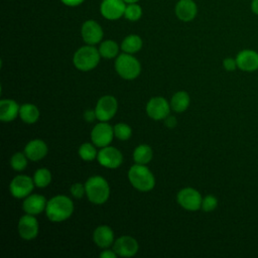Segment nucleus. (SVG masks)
Segmentation results:
<instances>
[{"mask_svg":"<svg viewBox=\"0 0 258 258\" xmlns=\"http://www.w3.org/2000/svg\"><path fill=\"white\" fill-rule=\"evenodd\" d=\"M74 213V203L63 195L51 198L45 208V214L51 222H62L68 220Z\"/></svg>","mask_w":258,"mask_h":258,"instance_id":"1","label":"nucleus"},{"mask_svg":"<svg viewBox=\"0 0 258 258\" xmlns=\"http://www.w3.org/2000/svg\"><path fill=\"white\" fill-rule=\"evenodd\" d=\"M86 196L95 205L106 203L110 197V186L108 181L101 175L89 177L85 183Z\"/></svg>","mask_w":258,"mask_h":258,"instance_id":"2","label":"nucleus"},{"mask_svg":"<svg viewBox=\"0 0 258 258\" xmlns=\"http://www.w3.org/2000/svg\"><path fill=\"white\" fill-rule=\"evenodd\" d=\"M128 179L132 186L140 191H149L155 185V177L146 164L132 165L128 171Z\"/></svg>","mask_w":258,"mask_h":258,"instance_id":"3","label":"nucleus"},{"mask_svg":"<svg viewBox=\"0 0 258 258\" xmlns=\"http://www.w3.org/2000/svg\"><path fill=\"white\" fill-rule=\"evenodd\" d=\"M101 58L99 49L95 46L88 44L80 47L73 56L75 67L82 72H88L95 69Z\"/></svg>","mask_w":258,"mask_h":258,"instance_id":"4","label":"nucleus"},{"mask_svg":"<svg viewBox=\"0 0 258 258\" xmlns=\"http://www.w3.org/2000/svg\"><path fill=\"white\" fill-rule=\"evenodd\" d=\"M115 70L124 80H134L141 72L139 60L132 54L124 52L117 56L115 60Z\"/></svg>","mask_w":258,"mask_h":258,"instance_id":"5","label":"nucleus"},{"mask_svg":"<svg viewBox=\"0 0 258 258\" xmlns=\"http://www.w3.org/2000/svg\"><path fill=\"white\" fill-rule=\"evenodd\" d=\"M178 205L186 211L196 212L202 208L203 198L201 194L194 187H184L180 189L176 196Z\"/></svg>","mask_w":258,"mask_h":258,"instance_id":"6","label":"nucleus"},{"mask_svg":"<svg viewBox=\"0 0 258 258\" xmlns=\"http://www.w3.org/2000/svg\"><path fill=\"white\" fill-rule=\"evenodd\" d=\"M117 109H118V102L115 97L111 95L103 96L98 100L97 105L95 107L97 119L99 121L107 122L115 116Z\"/></svg>","mask_w":258,"mask_h":258,"instance_id":"7","label":"nucleus"},{"mask_svg":"<svg viewBox=\"0 0 258 258\" xmlns=\"http://www.w3.org/2000/svg\"><path fill=\"white\" fill-rule=\"evenodd\" d=\"M113 136L114 128L107 122L103 121L97 123L91 132V139L93 144L101 148L108 146L112 142Z\"/></svg>","mask_w":258,"mask_h":258,"instance_id":"8","label":"nucleus"},{"mask_svg":"<svg viewBox=\"0 0 258 258\" xmlns=\"http://www.w3.org/2000/svg\"><path fill=\"white\" fill-rule=\"evenodd\" d=\"M33 178L28 175H16L10 182V194L16 199H24L31 194L34 187Z\"/></svg>","mask_w":258,"mask_h":258,"instance_id":"9","label":"nucleus"},{"mask_svg":"<svg viewBox=\"0 0 258 258\" xmlns=\"http://www.w3.org/2000/svg\"><path fill=\"white\" fill-rule=\"evenodd\" d=\"M170 104L163 97H153L146 105V113L153 120H163L170 112Z\"/></svg>","mask_w":258,"mask_h":258,"instance_id":"10","label":"nucleus"},{"mask_svg":"<svg viewBox=\"0 0 258 258\" xmlns=\"http://www.w3.org/2000/svg\"><path fill=\"white\" fill-rule=\"evenodd\" d=\"M98 162L107 168H117L123 162V155L121 151L113 146L102 147L97 155Z\"/></svg>","mask_w":258,"mask_h":258,"instance_id":"11","label":"nucleus"},{"mask_svg":"<svg viewBox=\"0 0 258 258\" xmlns=\"http://www.w3.org/2000/svg\"><path fill=\"white\" fill-rule=\"evenodd\" d=\"M38 221L33 215L26 214L19 219L18 222V233L19 236L24 240H32L38 234Z\"/></svg>","mask_w":258,"mask_h":258,"instance_id":"12","label":"nucleus"},{"mask_svg":"<svg viewBox=\"0 0 258 258\" xmlns=\"http://www.w3.org/2000/svg\"><path fill=\"white\" fill-rule=\"evenodd\" d=\"M139 245L137 240L131 236H121L113 245V250L121 257H132L137 253Z\"/></svg>","mask_w":258,"mask_h":258,"instance_id":"13","label":"nucleus"},{"mask_svg":"<svg viewBox=\"0 0 258 258\" xmlns=\"http://www.w3.org/2000/svg\"><path fill=\"white\" fill-rule=\"evenodd\" d=\"M81 33L84 41L91 45L99 43L103 38V29L100 24L94 20H87L84 22Z\"/></svg>","mask_w":258,"mask_h":258,"instance_id":"14","label":"nucleus"},{"mask_svg":"<svg viewBox=\"0 0 258 258\" xmlns=\"http://www.w3.org/2000/svg\"><path fill=\"white\" fill-rule=\"evenodd\" d=\"M125 8L126 5L123 0H103L100 10L105 18L116 20L124 15Z\"/></svg>","mask_w":258,"mask_h":258,"instance_id":"15","label":"nucleus"},{"mask_svg":"<svg viewBox=\"0 0 258 258\" xmlns=\"http://www.w3.org/2000/svg\"><path fill=\"white\" fill-rule=\"evenodd\" d=\"M237 67L244 72L258 70V52L252 49H243L236 56Z\"/></svg>","mask_w":258,"mask_h":258,"instance_id":"16","label":"nucleus"},{"mask_svg":"<svg viewBox=\"0 0 258 258\" xmlns=\"http://www.w3.org/2000/svg\"><path fill=\"white\" fill-rule=\"evenodd\" d=\"M46 204L47 201L43 196L37 194H30L29 196L24 198V201L22 203V209L26 214L35 216L45 211Z\"/></svg>","mask_w":258,"mask_h":258,"instance_id":"17","label":"nucleus"},{"mask_svg":"<svg viewBox=\"0 0 258 258\" xmlns=\"http://www.w3.org/2000/svg\"><path fill=\"white\" fill-rule=\"evenodd\" d=\"M47 145L43 140L33 139L29 141L24 147V153L28 159L38 161L47 154Z\"/></svg>","mask_w":258,"mask_h":258,"instance_id":"18","label":"nucleus"},{"mask_svg":"<svg viewBox=\"0 0 258 258\" xmlns=\"http://www.w3.org/2000/svg\"><path fill=\"white\" fill-rule=\"evenodd\" d=\"M93 240L100 248H108L115 242L114 232L109 226L101 225L95 229L93 233Z\"/></svg>","mask_w":258,"mask_h":258,"instance_id":"19","label":"nucleus"},{"mask_svg":"<svg viewBox=\"0 0 258 258\" xmlns=\"http://www.w3.org/2000/svg\"><path fill=\"white\" fill-rule=\"evenodd\" d=\"M20 106L11 99L0 101V120L2 122H11L19 115Z\"/></svg>","mask_w":258,"mask_h":258,"instance_id":"20","label":"nucleus"},{"mask_svg":"<svg viewBox=\"0 0 258 258\" xmlns=\"http://www.w3.org/2000/svg\"><path fill=\"white\" fill-rule=\"evenodd\" d=\"M197 5L192 0H179L175 6V14L181 21H190L197 15Z\"/></svg>","mask_w":258,"mask_h":258,"instance_id":"21","label":"nucleus"},{"mask_svg":"<svg viewBox=\"0 0 258 258\" xmlns=\"http://www.w3.org/2000/svg\"><path fill=\"white\" fill-rule=\"evenodd\" d=\"M189 103H190L189 95L184 91H178L171 97L170 107L174 112L182 113L188 108Z\"/></svg>","mask_w":258,"mask_h":258,"instance_id":"22","label":"nucleus"},{"mask_svg":"<svg viewBox=\"0 0 258 258\" xmlns=\"http://www.w3.org/2000/svg\"><path fill=\"white\" fill-rule=\"evenodd\" d=\"M39 115L40 113L38 108L31 103H25L20 106L19 117L24 123H27V124L35 123L38 120Z\"/></svg>","mask_w":258,"mask_h":258,"instance_id":"23","label":"nucleus"},{"mask_svg":"<svg viewBox=\"0 0 258 258\" xmlns=\"http://www.w3.org/2000/svg\"><path fill=\"white\" fill-rule=\"evenodd\" d=\"M152 157L153 151L151 147L147 144H140L133 151V159L135 163L147 164L151 161Z\"/></svg>","mask_w":258,"mask_h":258,"instance_id":"24","label":"nucleus"},{"mask_svg":"<svg viewBox=\"0 0 258 258\" xmlns=\"http://www.w3.org/2000/svg\"><path fill=\"white\" fill-rule=\"evenodd\" d=\"M141 47H142V39L140 38V36L136 34H130L126 36L121 43L122 50L130 54L139 51Z\"/></svg>","mask_w":258,"mask_h":258,"instance_id":"25","label":"nucleus"},{"mask_svg":"<svg viewBox=\"0 0 258 258\" xmlns=\"http://www.w3.org/2000/svg\"><path fill=\"white\" fill-rule=\"evenodd\" d=\"M99 52L102 57L105 58H113L118 55L119 46L116 41L108 39L103 41L99 46Z\"/></svg>","mask_w":258,"mask_h":258,"instance_id":"26","label":"nucleus"},{"mask_svg":"<svg viewBox=\"0 0 258 258\" xmlns=\"http://www.w3.org/2000/svg\"><path fill=\"white\" fill-rule=\"evenodd\" d=\"M32 178H33L34 184L37 187H45L51 181V173L47 168L41 167L34 172V175Z\"/></svg>","mask_w":258,"mask_h":258,"instance_id":"27","label":"nucleus"},{"mask_svg":"<svg viewBox=\"0 0 258 258\" xmlns=\"http://www.w3.org/2000/svg\"><path fill=\"white\" fill-rule=\"evenodd\" d=\"M95 146H96L95 144H91L89 142L83 143L79 147V155H80V157L83 160H85V161H92L95 158H97L98 152H97Z\"/></svg>","mask_w":258,"mask_h":258,"instance_id":"28","label":"nucleus"},{"mask_svg":"<svg viewBox=\"0 0 258 258\" xmlns=\"http://www.w3.org/2000/svg\"><path fill=\"white\" fill-rule=\"evenodd\" d=\"M114 136L122 141L128 140L132 135L131 127L126 123H117L114 127Z\"/></svg>","mask_w":258,"mask_h":258,"instance_id":"29","label":"nucleus"},{"mask_svg":"<svg viewBox=\"0 0 258 258\" xmlns=\"http://www.w3.org/2000/svg\"><path fill=\"white\" fill-rule=\"evenodd\" d=\"M27 159L28 158L25 155V153L16 152L12 155V157L10 159V165L14 170L21 171V170L25 169V167L27 166Z\"/></svg>","mask_w":258,"mask_h":258,"instance_id":"30","label":"nucleus"},{"mask_svg":"<svg viewBox=\"0 0 258 258\" xmlns=\"http://www.w3.org/2000/svg\"><path fill=\"white\" fill-rule=\"evenodd\" d=\"M142 15L141 7L135 3H130L126 6L124 16L126 19L130 21H136L138 20Z\"/></svg>","mask_w":258,"mask_h":258,"instance_id":"31","label":"nucleus"},{"mask_svg":"<svg viewBox=\"0 0 258 258\" xmlns=\"http://www.w3.org/2000/svg\"><path fill=\"white\" fill-rule=\"evenodd\" d=\"M218 206V200L213 195L206 196L202 201V210L204 212H212Z\"/></svg>","mask_w":258,"mask_h":258,"instance_id":"32","label":"nucleus"},{"mask_svg":"<svg viewBox=\"0 0 258 258\" xmlns=\"http://www.w3.org/2000/svg\"><path fill=\"white\" fill-rule=\"evenodd\" d=\"M71 194L76 198V199H81L86 195V187L85 184H82L81 182H76L71 185Z\"/></svg>","mask_w":258,"mask_h":258,"instance_id":"33","label":"nucleus"},{"mask_svg":"<svg viewBox=\"0 0 258 258\" xmlns=\"http://www.w3.org/2000/svg\"><path fill=\"white\" fill-rule=\"evenodd\" d=\"M223 67L226 71L228 72H233L235 71L238 67H237V61L236 58H232V57H227L223 60Z\"/></svg>","mask_w":258,"mask_h":258,"instance_id":"34","label":"nucleus"},{"mask_svg":"<svg viewBox=\"0 0 258 258\" xmlns=\"http://www.w3.org/2000/svg\"><path fill=\"white\" fill-rule=\"evenodd\" d=\"M84 118L88 122H93L95 119H97L95 110H86L84 112Z\"/></svg>","mask_w":258,"mask_h":258,"instance_id":"35","label":"nucleus"},{"mask_svg":"<svg viewBox=\"0 0 258 258\" xmlns=\"http://www.w3.org/2000/svg\"><path fill=\"white\" fill-rule=\"evenodd\" d=\"M164 123L166 125V127L168 128H174L177 124V121H176V118L174 116H170L168 115L165 119H164Z\"/></svg>","mask_w":258,"mask_h":258,"instance_id":"36","label":"nucleus"},{"mask_svg":"<svg viewBox=\"0 0 258 258\" xmlns=\"http://www.w3.org/2000/svg\"><path fill=\"white\" fill-rule=\"evenodd\" d=\"M117 253L114 250H103L100 254L101 258H117Z\"/></svg>","mask_w":258,"mask_h":258,"instance_id":"37","label":"nucleus"},{"mask_svg":"<svg viewBox=\"0 0 258 258\" xmlns=\"http://www.w3.org/2000/svg\"><path fill=\"white\" fill-rule=\"evenodd\" d=\"M67 6H78L82 4L85 0H60Z\"/></svg>","mask_w":258,"mask_h":258,"instance_id":"38","label":"nucleus"},{"mask_svg":"<svg viewBox=\"0 0 258 258\" xmlns=\"http://www.w3.org/2000/svg\"><path fill=\"white\" fill-rule=\"evenodd\" d=\"M251 10L254 14L258 15V0H252L251 2Z\"/></svg>","mask_w":258,"mask_h":258,"instance_id":"39","label":"nucleus"},{"mask_svg":"<svg viewBox=\"0 0 258 258\" xmlns=\"http://www.w3.org/2000/svg\"><path fill=\"white\" fill-rule=\"evenodd\" d=\"M125 3H128V4H130V3H136L137 1H139V0H123Z\"/></svg>","mask_w":258,"mask_h":258,"instance_id":"40","label":"nucleus"}]
</instances>
